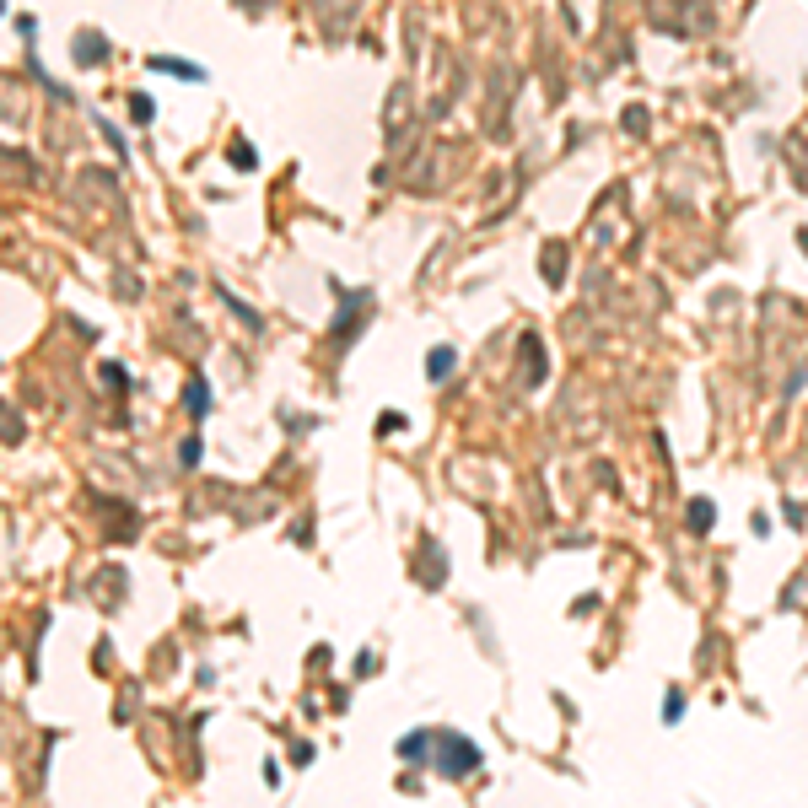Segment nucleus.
Instances as JSON below:
<instances>
[{
	"mask_svg": "<svg viewBox=\"0 0 808 808\" xmlns=\"http://www.w3.org/2000/svg\"><path fill=\"white\" fill-rule=\"evenodd\" d=\"M690 523L706 528V523H711V507H706V502H695V507H690Z\"/></svg>",
	"mask_w": 808,
	"mask_h": 808,
	"instance_id": "obj_3",
	"label": "nucleus"
},
{
	"mask_svg": "<svg viewBox=\"0 0 808 808\" xmlns=\"http://www.w3.org/2000/svg\"><path fill=\"white\" fill-rule=\"evenodd\" d=\"M447 361H453V351L437 345V351H431V378H447Z\"/></svg>",
	"mask_w": 808,
	"mask_h": 808,
	"instance_id": "obj_2",
	"label": "nucleus"
},
{
	"mask_svg": "<svg viewBox=\"0 0 808 808\" xmlns=\"http://www.w3.org/2000/svg\"><path fill=\"white\" fill-rule=\"evenodd\" d=\"M151 71H167V76H195V81L205 76L200 65H184V60H151Z\"/></svg>",
	"mask_w": 808,
	"mask_h": 808,
	"instance_id": "obj_1",
	"label": "nucleus"
}]
</instances>
